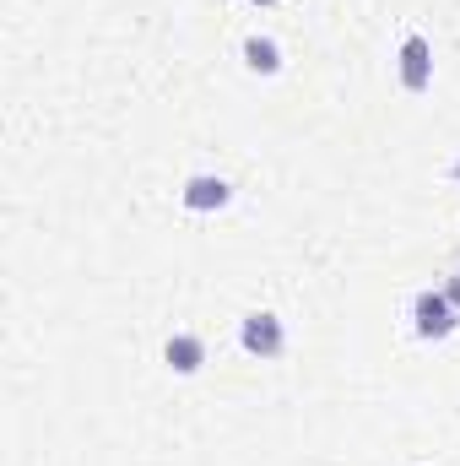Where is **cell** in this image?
<instances>
[{
    "mask_svg": "<svg viewBox=\"0 0 460 466\" xmlns=\"http://www.w3.org/2000/svg\"><path fill=\"white\" fill-rule=\"evenodd\" d=\"M455 326H460V309L450 299V288H423L412 299V337L417 342H445V337H455Z\"/></svg>",
    "mask_w": 460,
    "mask_h": 466,
    "instance_id": "cell-1",
    "label": "cell"
},
{
    "mask_svg": "<svg viewBox=\"0 0 460 466\" xmlns=\"http://www.w3.org/2000/svg\"><path fill=\"white\" fill-rule=\"evenodd\" d=\"M238 348L249 352V358H260V363L282 358V352H287V326H282V315H271V309H249V315L238 320Z\"/></svg>",
    "mask_w": 460,
    "mask_h": 466,
    "instance_id": "cell-2",
    "label": "cell"
},
{
    "mask_svg": "<svg viewBox=\"0 0 460 466\" xmlns=\"http://www.w3.org/2000/svg\"><path fill=\"white\" fill-rule=\"evenodd\" d=\"M233 201V185L223 174H190L185 179V190H179V207L185 212H195V218H206V212H223Z\"/></svg>",
    "mask_w": 460,
    "mask_h": 466,
    "instance_id": "cell-3",
    "label": "cell"
},
{
    "mask_svg": "<svg viewBox=\"0 0 460 466\" xmlns=\"http://www.w3.org/2000/svg\"><path fill=\"white\" fill-rule=\"evenodd\" d=\"M401 87L406 93H428L434 87V44L423 33L401 38Z\"/></svg>",
    "mask_w": 460,
    "mask_h": 466,
    "instance_id": "cell-4",
    "label": "cell"
},
{
    "mask_svg": "<svg viewBox=\"0 0 460 466\" xmlns=\"http://www.w3.org/2000/svg\"><path fill=\"white\" fill-rule=\"evenodd\" d=\"M163 358H168L174 374H195V369L206 363V337H195V331H174L168 348H163Z\"/></svg>",
    "mask_w": 460,
    "mask_h": 466,
    "instance_id": "cell-5",
    "label": "cell"
},
{
    "mask_svg": "<svg viewBox=\"0 0 460 466\" xmlns=\"http://www.w3.org/2000/svg\"><path fill=\"white\" fill-rule=\"evenodd\" d=\"M244 66H249L255 76H276V71H282V44H276V38H260V33L244 38Z\"/></svg>",
    "mask_w": 460,
    "mask_h": 466,
    "instance_id": "cell-6",
    "label": "cell"
},
{
    "mask_svg": "<svg viewBox=\"0 0 460 466\" xmlns=\"http://www.w3.org/2000/svg\"><path fill=\"white\" fill-rule=\"evenodd\" d=\"M450 299H455V309H460V277H455V282H450Z\"/></svg>",
    "mask_w": 460,
    "mask_h": 466,
    "instance_id": "cell-7",
    "label": "cell"
},
{
    "mask_svg": "<svg viewBox=\"0 0 460 466\" xmlns=\"http://www.w3.org/2000/svg\"><path fill=\"white\" fill-rule=\"evenodd\" d=\"M255 5H276V0H255Z\"/></svg>",
    "mask_w": 460,
    "mask_h": 466,
    "instance_id": "cell-8",
    "label": "cell"
}]
</instances>
